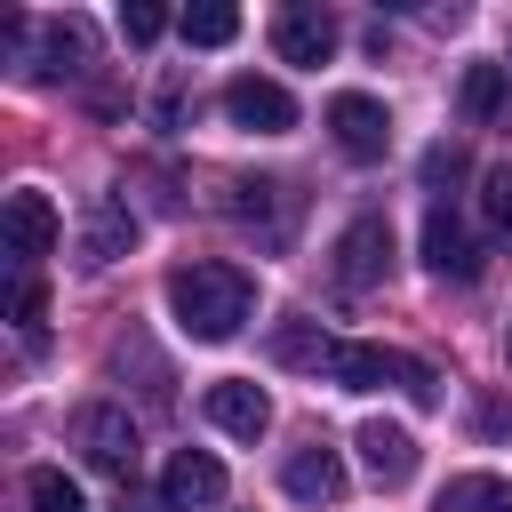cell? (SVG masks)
<instances>
[{
	"label": "cell",
	"instance_id": "24",
	"mask_svg": "<svg viewBox=\"0 0 512 512\" xmlns=\"http://www.w3.org/2000/svg\"><path fill=\"white\" fill-rule=\"evenodd\" d=\"M456 168H464V152H456V144H432V152H424V176H432V184H448Z\"/></svg>",
	"mask_w": 512,
	"mask_h": 512
},
{
	"label": "cell",
	"instance_id": "20",
	"mask_svg": "<svg viewBox=\"0 0 512 512\" xmlns=\"http://www.w3.org/2000/svg\"><path fill=\"white\" fill-rule=\"evenodd\" d=\"M504 80H512L504 64H472V72H464V88H456V104H464V120H488V112L504 104Z\"/></svg>",
	"mask_w": 512,
	"mask_h": 512
},
{
	"label": "cell",
	"instance_id": "19",
	"mask_svg": "<svg viewBox=\"0 0 512 512\" xmlns=\"http://www.w3.org/2000/svg\"><path fill=\"white\" fill-rule=\"evenodd\" d=\"M40 312H48V288H40V272H8V320H16V336L24 344H40Z\"/></svg>",
	"mask_w": 512,
	"mask_h": 512
},
{
	"label": "cell",
	"instance_id": "21",
	"mask_svg": "<svg viewBox=\"0 0 512 512\" xmlns=\"http://www.w3.org/2000/svg\"><path fill=\"white\" fill-rule=\"evenodd\" d=\"M480 216H488L496 240H512V160H496V168L480 176Z\"/></svg>",
	"mask_w": 512,
	"mask_h": 512
},
{
	"label": "cell",
	"instance_id": "2",
	"mask_svg": "<svg viewBox=\"0 0 512 512\" xmlns=\"http://www.w3.org/2000/svg\"><path fill=\"white\" fill-rule=\"evenodd\" d=\"M328 384H344V392H408L416 408L440 400L432 368L416 352H392V344H336L328 352Z\"/></svg>",
	"mask_w": 512,
	"mask_h": 512
},
{
	"label": "cell",
	"instance_id": "11",
	"mask_svg": "<svg viewBox=\"0 0 512 512\" xmlns=\"http://www.w3.org/2000/svg\"><path fill=\"white\" fill-rule=\"evenodd\" d=\"M0 248L32 272V264L56 248V208H48L40 192H8V208H0Z\"/></svg>",
	"mask_w": 512,
	"mask_h": 512
},
{
	"label": "cell",
	"instance_id": "9",
	"mask_svg": "<svg viewBox=\"0 0 512 512\" xmlns=\"http://www.w3.org/2000/svg\"><path fill=\"white\" fill-rule=\"evenodd\" d=\"M160 504H168V512H208V504H224V464H216L208 448H176L168 472H160Z\"/></svg>",
	"mask_w": 512,
	"mask_h": 512
},
{
	"label": "cell",
	"instance_id": "15",
	"mask_svg": "<svg viewBox=\"0 0 512 512\" xmlns=\"http://www.w3.org/2000/svg\"><path fill=\"white\" fill-rule=\"evenodd\" d=\"M208 424H216V432H232V440H256V432L272 424V400H264V384H248V376H224V384H208Z\"/></svg>",
	"mask_w": 512,
	"mask_h": 512
},
{
	"label": "cell",
	"instance_id": "25",
	"mask_svg": "<svg viewBox=\"0 0 512 512\" xmlns=\"http://www.w3.org/2000/svg\"><path fill=\"white\" fill-rule=\"evenodd\" d=\"M112 512H168V504H160V496H136V480H128V488H120V504H112Z\"/></svg>",
	"mask_w": 512,
	"mask_h": 512
},
{
	"label": "cell",
	"instance_id": "7",
	"mask_svg": "<svg viewBox=\"0 0 512 512\" xmlns=\"http://www.w3.org/2000/svg\"><path fill=\"white\" fill-rule=\"evenodd\" d=\"M128 248H136V216H128V200L88 192V208H80V264L96 272V264H120Z\"/></svg>",
	"mask_w": 512,
	"mask_h": 512
},
{
	"label": "cell",
	"instance_id": "22",
	"mask_svg": "<svg viewBox=\"0 0 512 512\" xmlns=\"http://www.w3.org/2000/svg\"><path fill=\"white\" fill-rule=\"evenodd\" d=\"M272 352H280V360H304V368H328V352H336V344H328V336H320L312 320H288Z\"/></svg>",
	"mask_w": 512,
	"mask_h": 512
},
{
	"label": "cell",
	"instance_id": "5",
	"mask_svg": "<svg viewBox=\"0 0 512 512\" xmlns=\"http://www.w3.org/2000/svg\"><path fill=\"white\" fill-rule=\"evenodd\" d=\"M224 120L248 128V136H288V128H296V96H288L280 80L240 72V80H224Z\"/></svg>",
	"mask_w": 512,
	"mask_h": 512
},
{
	"label": "cell",
	"instance_id": "12",
	"mask_svg": "<svg viewBox=\"0 0 512 512\" xmlns=\"http://www.w3.org/2000/svg\"><path fill=\"white\" fill-rule=\"evenodd\" d=\"M352 448H360V464H368V480H376V488H400V480H416V440H408L400 424L368 416V424L352 432Z\"/></svg>",
	"mask_w": 512,
	"mask_h": 512
},
{
	"label": "cell",
	"instance_id": "1",
	"mask_svg": "<svg viewBox=\"0 0 512 512\" xmlns=\"http://www.w3.org/2000/svg\"><path fill=\"white\" fill-rule=\"evenodd\" d=\"M168 312H176V328H184L192 344H224V336L248 328L256 280H248L240 264H176V272H168Z\"/></svg>",
	"mask_w": 512,
	"mask_h": 512
},
{
	"label": "cell",
	"instance_id": "14",
	"mask_svg": "<svg viewBox=\"0 0 512 512\" xmlns=\"http://www.w3.org/2000/svg\"><path fill=\"white\" fill-rule=\"evenodd\" d=\"M224 208H232L248 232L264 224V240L280 248V240H288V216H296V192H288V184H272V176H256V184H224Z\"/></svg>",
	"mask_w": 512,
	"mask_h": 512
},
{
	"label": "cell",
	"instance_id": "3",
	"mask_svg": "<svg viewBox=\"0 0 512 512\" xmlns=\"http://www.w3.org/2000/svg\"><path fill=\"white\" fill-rule=\"evenodd\" d=\"M72 448L96 464V472H112L120 488L136 480V416L128 408H112V400H88V408H72Z\"/></svg>",
	"mask_w": 512,
	"mask_h": 512
},
{
	"label": "cell",
	"instance_id": "4",
	"mask_svg": "<svg viewBox=\"0 0 512 512\" xmlns=\"http://www.w3.org/2000/svg\"><path fill=\"white\" fill-rule=\"evenodd\" d=\"M328 136H336L344 160H384V152H392V112H384L376 96L344 88V96H328Z\"/></svg>",
	"mask_w": 512,
	"mask_h": 512
},
{
	"label": "cell",
	"instance_id": "10",
	"mask_svg": "<svg viewBox=\"0 0 512 512\" xmlns=\"http://www.w3.org/2000/svg\"><path fill=\"white\" fill-rule=\"evenodd\" d=\"M272 48H280V64H328L336 56V16L312 8V0H296V8L272 16Z\"/></svg>",
	"mask_w": 512,
	"mask_h": 512
},
{
	"label": "cell",
	"instance_id": "13",
	"mask_svg": "<svg viewBox=\"0 0 512 512\" xmlns=\"http://www.w3.org/2000/svg\"><path fill=\"white\" fill-rule=\"evenodd\" d=\"M280 488H288L296 504H336V496H344V456H336L328 440H304V448L280 464Z\"/></svg>",
	"mask_w": 512,
	"mask_h": 512
},
{
	"label": "cell",
	"instance_id": "26",
	"mask_svg": "<svg viewBox=\"0 0 512 512\" xmlns=\"http://www.w3.org/2000/svg\"><path fill=\"white\" fill-rule=\"evenodd\" d=\"M504 72H512V40H504Z\"/></svg>",
	"mask_w": 512,
	"mask_h": 512
},
{
	"label": "cell",
	"instance_id": "17",
	"mask_svg": "<svg viewBox=\"0 0 512 512\" xmlns=\"http://www.w3.org/2000/svg\"><path fill=\"white\" fill-rule=\"evenodd\" d=\"M176 32H184V48H224V40L240 32V8L200 0V8H184V16H176Z\"/></svg>",
	"mask_w": 512,
	"mask_h": 512
},
{
	"label": "cell",
	"instance_id": "18",
	"mask_svg": "<svg viewBox=\"0 0 512 512\" xmlns=\"http://www.w3.org/2000/svg\"><path fill=\"white\" fill-rule=\"evenodd\" d=\"M24 504H32V512H88L80 480H64L56 464H32V472H24Z\"/></svg>",
	"mask_w": 512,
	"mask_h": 512
},
{
	"label": "cell",
	"instance_id": "8",
	"mask_svg": "<svg viewBox=\"0 0 512 512\" xmlns=\"http://www.w3.org/2000/svg\"><path fill=\"white\" fill-rule=\"evenodd\" d=\"M392 272V224L384 216H352L344 240H336V280L344 288H376Z\"/></svg>",
	"mask_w": 512,
	"mask_h": 512
},
{
	"label": "cell",
	"instance_id": "23",
	"mask_svg": "<svg viewBox=\"0 0 512 512\" xmlns=\"http://www.w3.org/2000/svg\"><path fill=\"white\" fill-rule=\"evenodd\" d=\"M160 32H168V8H160V0H128V8H120V40H128V48H152Z\"/></svg>",
	"mask_w": 512,
	"mask_h": 512
},
{
	"label": "cell",
	"instance_id": "27",
	"mask_svg": "<svg viewBox=\"0 0 512 512\" xmlns=\"http://www.w3.org/2000/svg\"><path fill=\"white\" fill-rule=\"evenodd\" d=\"M504 344H512V336H504Z\"/></svg>",
	"mask_w": 512,
	"mask_h": 512
},
{
	"label": "cell",
	"instance_id": "6",
	"mask_svg": "<svg viewBox=\"0 0 512 512\" xmlns=\"http://www.w3.org/2000/svg\"><path fill=\"white\" fill-rule=\"evenodd\" d=\"M424 264H432L440 280H480V264H488V256H480V240L464 232V216H456L448 200H432V208H424Z\"/></svg>",
	"mask_w": 512,
	"mask_h": 512
},
{
	"label": "cell",
	"instance_id": "16",
	"mask_svg": "<svg viewBox=\"0 0 512 512\" xmlns=\"http://www.w3.org/2000/svg\"><path fill=\"white\" fill-rule=\"evenodd\" d=\"M432 512H512V480L504 472H456L432 496Z\"/></svg>",
	"mask_w": 512,
	"mask_h": 512
}]
</instances>
